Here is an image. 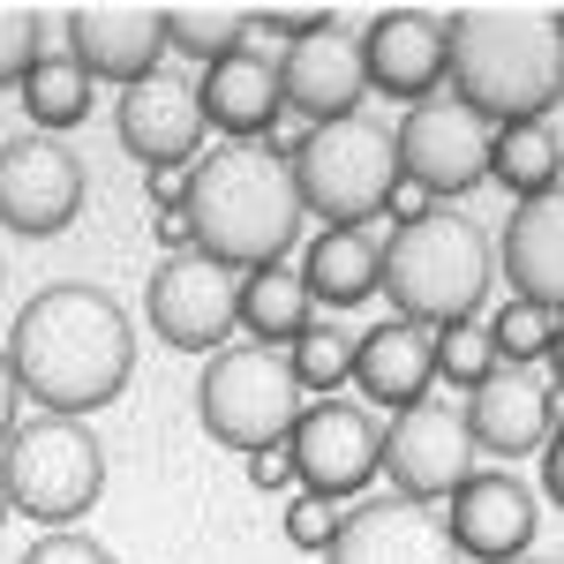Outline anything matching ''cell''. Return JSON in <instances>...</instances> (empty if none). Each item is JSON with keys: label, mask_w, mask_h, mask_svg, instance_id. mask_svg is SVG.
I'll list each match as a JSON object with an SVG mask.
<instances>
[{"label": "cell", "mask_w": 564, "mask_h": 564, "mask_svg": "<svg viewBox=\"0 0 564 564\" xmlns=\"http://www.w3.org/2000/svg\"><path fill=\"white\" fill-rule=\"evenodd\" d=\"M249 481H257V489H286V481H294L286 444H279V452H249Z\"/></svg>", "instance_id": "obj_35"}, {"label": "cell", "mask_w": 564, "mask_h": 564, "mask_svg": "<svg viewBox=\"0 0 564 564\" xmlns=\"http://www.w3.org/2000/svg\"><path fill=\"white\" fill-rule=\"evenodd\" d=\"M113 135H121V151L143 159L151 174L159 166H188L196 151H204V113H196V84L188 76H143V84L121 90V106H113Z\"/></svg>", "instance_id": "obj_19"}, {"label": "cell", "mask_w": 564, "mask_h": 564, "mask_svg": "<svg viewBox=\"0 0 564 564\" xmlns=\"http://www.w3.org/2000/svg\"><path fill=\"white\" fill-rule=\"evenodd\" d=\"M534 459H542V497H564V452H557V436H550Z\"/></svg>", "instance_id": "obj_37"}, {"label": "cell", "mask_w": 564, "mask_h": 564, "mask_svg": "<svg viewBox=\"0 0 564 564\" xmlns=\"http://www.w3.org/2000/svg\"><path fill=\"white\" fill-rule=\"evenodd\" d=\"M422 212H436V204L422 196V188H406V181H399V188H391V204H384V218H391V226H414Z\"/></svg>", "instance_id": "obj_36"}, {"label": "cell", "mask_w": 564, "mask_h": 564, "mask_svg": "<svg viewBox=\"0 0 564 564\" xmlns=\"http://www.w3.org/2000/svg\"><path fill=\"white\" fill-rule=\"evenodd\" d=\"M143 196H151V212H159V218H181V196H188V166H159V174H143Z\"/></svg>", "instance_id": "obj_34"}, {"label": "cell", "mask_w": 564, "mask_h": 564, "mask_svg": "<svg viewBox=\"0 0 564 564\" xmlns=\"http://www.w3.org/2000/svg\"><path fill=\"white\" fill-rule=\"evenodd\" d=\"M308 324H316V302H308V286L286 271V263L241 271V294H234V332H249V347H294Z\"/></svg>", "instance_id": "obj_24"}, {"label": "cell", "mask_w": 564, "mask_h": 564, "mask_svg": "<svg viewBox=\"0 0 564 564\" xmlns=\"http://www.w3.org/2000/svg\"><path fill=\"white\" fill-rule=\"evenodd\" d=\"M23 564H121L106 542H90L84 527H53V534H39L31 550H23Z\"/></svg>", "instance_id": "obj_33"}, {"label": "cell", "mask_w": 564, "mask_h": 564, "mask_svg": "<svg viewBox=\"0 0 564 564\" xmlns=\"http://www.w3.org/2000/svg\"><path fill=\"white\" fill-rule=\"evenodd\" d=\"M557 174H564L557 113H527V121H497V129H489V181H505L512 204L557 196Z\"/></svg>", "instance_id": "obj_25"}, {"label": "cell", "mask_w": 564, "mask_h": 564, "mask_svg": "<svg viewBox=\"0 0 564 564\" xmlns=\"http://www.w3.org/2000/svg\"><path fill=\"white\" fill-rule=\"evenodd\" d=\"M68 31V61L84 68L90 84H143L159 76V53H166V8L159 0H84L61 15Z\"/></svg>", "instance_id": "obj_13"}, {"label": "cell", "mask_w": 564, "mask_h": 564, "mask_svg": "<svg viewBox=\"0 0 564 564\" xmlns=\"http://www.w3.org/2000/svg\"><path fill=\"white\" fill-rule=\"evenodd\" d=\"M241 39H249V8H218V0H181V8H166V53H188V61L212 68L218 53H234Z\"/></svg>", "instance_id": "obj_27"}, {"label": "cell", "mask_w": 564, "mask_h": 564, "mask_svg": "<svg viewBox=\"0 0 564 564\" xmlns=\"http://www.w3.org/2000/svg\"><path fill=\"white\" fill-rule=\"evenodd\" d=\"M520 564H557V557H520Z\"/></svg>", "instance_id": "obj_39"}, {"label": "cell", "mask_w": 564, "mask_h": 564, "mask_svg": "<svg viewBox=\"0 0 564 564\" xmlns=\"http://www.w3.org/2000/svg\"><path fill=\"white\" fill-rule=\"evenodd\" d=\"M0 527H8V497H0Z\"/></svg>", "instance_id": "obj_40"}, {"label": "cell", "mask_w": 564, "mask_h": 564, "mask_svg": "<svg viewBox=\"0 0 564 564\" xmlns=\"http://www.w3.org/2000/svg\"><path fill=\"white\" fill-rule=\"evenodd\" d=\"M84 218V159L61 135L0 143V226L23 241H53Z\"/></svg>", "instance_id": "obj_10"}, {"label": "cell", "mask_w": 564, "mask_h": 564, "mask_svg": "<svg viewBox=\"0 0 564 564\" xmlns=\"http://www.w3.org/2000/svg\"><path fill=\"white\" fill-rule=\"evenodd\" d=\"M377 294H391V316L406 324H475L489 294V241L467 212H422L414 226H391L377 241Z\"/></svg>", "instance_id": "obj_4"}, {"label": "cell", "mask_w": 564, "mask_h": 564, "mask_svg": "<svg viewBox=\"0 0 564 564\" xmlns=\"http://www.w3.org/2000/svg\"><path fill=\"white\" fill-rule=\"evenodd\" d=\"M444 84L481 121L557 113L564 90V31L557 8H459L444 15Z\"/></svg>", "instance_id": "obj_3"}, {"label": "cell", "mask_w": 564, "mask_h": 564, "mask_svg": "<svg viewBox=\"0 0 564 564\" xmlns=\"http://www.w3.org/2000/svg\"><path fill=\"white\" fill-rule=\"evenodd\" d=\"M23 113H31V135H61V129H76L90 106H98V84H90L84 68L68 61V53H45L39 68L23 76Z\"/></svg>", "instance_id": "obj_26"}, {"label": "cell", "mask_w": 564, "mask_h": 564, "mask_svg": "<svg viewBox=\"0 0 564 564\" xmlns=\"http://www.w3.org/2000/svg\"><path fill=\"white\" fill-rule=\"evenodd\" d=\"M45 31H53L45 8H31V0H0V90H15L45 53H53Z\"/></svg>", "instance_id": "obj_30"}, {"label": "cell", "mask_w": 564, "mask_h": 564, "mask_svg": "<svg viewBox=\"0 0 564 564\" xmlns=\"http://www.w3.org/2000/svg\"><path fill=\"white\" fill-rule=\"evenodd\" d=\"M302 384L279 347H218L196 377V422L226 452H279L302 422Z\"/></svg>", "instance_id": "obj_6"}, {"label": "cell", "mask_w": 564, "mask_h": 564, "mask_svg": "<svg viewBox=\"0 0 564 564\" xmlns=\"http://www.w3.org/2000/svg\"><path fill=\"white\" fill-rule=\"evenodd\" d=\"M459 422H467V444L489 459H534L557 436V377L550 369H497L489 384L467 391Z\"/></svg>", "instance_id": "obj_15"}, {"label": "cell", "mask_w": 564, "mask_h": 564, "mask_svg": "<svg viewBox=\"0 0 564 564\" xmlns=\"http://www.w3.org/2000/svg\"><path fill=\"white\" fill-rule=\"evenodd\" d=\"M377 475H391V497H406V505H444L459 481L475 475V444H467L459 406H444V399L406 406L384 430Z\"/></svg>", "instance_id": "obj_12"}, {"label": "cell", "mask_w": 564, "mask_h": 564, "mask_svg": "<svg viewBox=\"0 0 564 564\" xmlns=\"http://www.w3.org/2000/svg\"><path fill=\"white\" fill-rule=\"evenodd\" d=\"M15 369H8V354H0V444H8V430H15Z\"/></svg>", "instance_id": "obj_38"}, {"label": "cell", "mask_w": 564, "mask_h": 564, "mask_svg": "<svg viewBox=\"0 0 564 564\" xmlns=\"http://www.w3.org/2000/svg\"><path fill=\"white\" fill-rule=\"evenodd\" d=\"M497 369H505V361H497V347H489L481 324H444V332H436V377H444V384L475 391V384H489Z\"/></svg>", "instance_id": "obj_31"}, {"label": "cell", "mask_w": 564, "mask_h": 564, "mask_svg": "<svg viewBox=\"0 0 564 564\" xmlns=\"http://www.w3.org/2000/svg\"><path fill=\"white\" fill-rule=\"evenodd\" d=\"M361 90H369L361 84V45L339 23H324V31H308L302 45L279 53V98H286V113L308 121V129L361 113Z\"/></svg>", "instance_id": "obj_18"}, {"label": "cell", "mask_w": 564, "mask_h": 564, "mask_svg": "<svg viewBox=\"0 0 564 564\" xmlns=\"http://www.w3.org/2000/svg\"><path fill=\"white\" fill-rule=\"evenodd\" d=\"M0 497L8 512L39 527H76L106 497V444L90 422H68V414H31L15 422L8 444H0Z\"/></svg>", "instance_id": "obj_5"}, {"label": "cell", "mask_w": 564, "mask_h": 564, "mask_svg": "<svg viewBox=\"0 0 564 564\" xmlns=\"http://www.w3.org/2000/svg\"><path fill=\"white\" fill-rule=\"evenodd\" d=\"M8 369H15V391L39 399L45 414H68L84 422L98 406H113L129 391V369H135V332L121 302L90 279H53L39 286L31 302L15 308L8 324Z\"/></svg>", "instance_id": "obj_1"}, {"label": "cell", "mask_w": 564, "mask_h": 564, "mask_svg": "<svg viewBox=\"0 0 564 564\" xmlns=\"http://www.w3.org/2000/svg\"><path fill=\"white\" fill-rule=\"evenodd\" d=\"M294 279L308 286L316 308H361L377 294V234H369V226H324V234L308 241V257H302Z\"/></svg>", "instance_id": "obj_23"}, {"label": "cell", "mask_w": 564, "mask_h": 564, "mask_svg": "<svg viewBox=\"0 0 564 564\" xmlns=\"http://www.w3.org/2000/svg\"><path fill=\"white\" fill-rule=\"evenodd\" d=\"M181 226L196 257L226 263L234 279L286 263L302 241V196H294V166L263 159L257 143H226V151H196L188 159V196H181Z\"/></svg>", "instance_id": "obj_2"}, {"label": "cell", "mask_w": 564, "mask_h": 564, "mask_svg": "<svg viewBox=\"0 0 564 564\" xmlns=\"http://www.w3.org/2000/svg\"><path fill=\"white\" fill-rule=\"evenodd\" d=\"M354 45H361V84L399 106H422L444 90V15L430 8H384Z\"/></svg>", "instance_id": "obj_17"}, {"label": "cell", "mask_w": 564, "mask_h": 564, "mask_svg": "<svg viewBox=\"0 0 564 564\" xmlns=\"http://www.w3.org/2000/svg\"><path fill=\"white\" fill-rule=\"evenodd\" d=\"M234 294H241V279L226 263L174 249V257H159L151 286H143V316H151V332L166 347L212 361L218 347H234Z\"/></svg>", "instance_id": "obj_9"}, {"label": "cell", "mask_w": 564, "mask_h": 564, "mask_svg": "<svg viewBox=\"0 0 564 564\" xmlns=\"http://www.w3.org/2000/svg\"><path fill=\"white\" fill-rule=\"evenodd\" d=\"M391 188H399V151H391V129L377 113H347V121L308 129L302 159H294V196L308 218L369 226V218H384Z\"/></svg>", "instance_id": "obj_7"}, {"label": "cell", "mask_w": 564, "mask_h": 564, "mask_svg": "<svg viewBox=\"0 0 564 564\" xmlns=\"http://www.w3.org/2000/svg\"><path fill=\"white\" fill-rule=\"evenodd\" d=\"M489 271L512 279V302L564 308V204L557 196H527V204H512L497 249H489Z\"/></svg>", "instance_id": "obj_22"}, {"label": "cell", "mask_w": 564, "mask_h": 564, "mask_svg": "<svg viewBox=\"0 0 564 564\" xmlns=\"http://www.w3.org/2000/svg\"><path fill=\"white\" fill-rule=\"evenodd\" d=\"M481 332H489V347H497L505 369H550L557 361V339H564L557 308H534V302H505Z\"/></svg>", "instance_id": "obj_28"}, {"label": "cell", "mask_w": 564, "mask_h": 564, "mask_svg": "<svg viewBox=\"0 0 564 564\" xmlns=\"http://www.w3.org/2000/svg\"><path fill=\"white\" fill-rule=\"evenodd\" d=\"M324 564H459V550H452L436 505L369 497V505H354L347 520H339Z\"/></svg>", "instance_id": "obj_16"}, {"label": "cell", "mask_w": 564, "mask_h": 564, "mask_svg": "<svg viewBox=\"0 0 564 564\" xmlns=\"http://www.w3.org/2000/svg\"><path fill=\"white\" fill-rule=\"evenodd\" d=\"M286 369H294L302 399H339L347 377H354V339L339 332V324H308L302 339L286 347Z\"/></svg>", "instance_id": "obj_29"}, {"label": "cell", "mask_w": 564, "mask_h": 564, "mask_svg": "<svg viewBox=\"0 0 564 564\" xmlns=\"http://www.w3.org/2000/svg\"><path fill=\"white\" fill-rule=\"evenodd\" d=\"M377 452H384V422L369 406H354V399H316V406H302V422L286 436L294 481L316 489V497H332V505H347V497L369 489Z\"/></svg>", "instance_id": "obj_11"}, {"label": "cell", "mask_w": 564, "mask_h": 564, "mask_svg": "<svg viewBox=\"0 0 564 564\" xmlns=\"http://www.w3.org/2000/svg\"><path fill=\"white\" fill-rule=\"evenodd\" d=\"M391 151H399V181L422 188V196H467L489 181V121L475 106H459L452 90H436L422 106L399 113L391 129Z\"/></svg>", "instance_id": "obj_8"}, {"label": "cell", "mask_w": 564, "mask_h": 564, "mask_svg": "<svg viewBox=\"0 0 564 564\" xmlns=\"http://www.w3.org/2000/svg\"><path fill=\"white\" fill-rule=\"evenodd\" d=\"M339 520H347V512H339L332 497L302 489V497L286 505V542H294V550H308V557H324V550H332V534H339Z\"/></svg>", "instance_id": "obj_32"}, {"label": "cell", "mask_w": 564, "mask_h": 564, "mask_svg": "<svg viewBox=\"0 0 564 564\" xmlns=\"http://www.w3.org/2000/svg\"><path fill=\"white\" fill-rule=\"evenodd\" d=\"M196 113H204V129L234 135V143H263V129L286 113V98H279V45L241 39L234 53H218L204 68V84H196Z\"/></svg>", "instance_id": "obj_20"}, {"label": "cell", "mask_w": 564, "mask_h": 564, "mask_svg": "<svg viewBox=\"0 0 564 564\" xmlns=\"http://www.w3.org/2000/svg\"><path fill=\"white\" fill-rule=\"evenodd\" d=\"M444 505H452V512H444V534H452L459 564H467V557H475V564H520V557H534L542 505H534V489H527L520 475H505V467H475Z\"/></svg>", "instance_id": "obj_14"}, {"label": "cell", "mask_w": 564, "mask_h": 564, "mask_svg": "<svg viewBox=\"0 0 564 564\" xmlns=\"http://www.w3.org/2000/svg\"><path fill=\"white\" fill-rule=\"evenodd\" d=\"M347 384H361V399H369V414L377 406H422L436 384V332L430 324H406V316H384L377 332H361L354 339V377Z\"/></svg>", "instance_id": "obj_21"}]
</instances>
